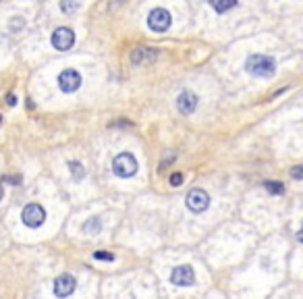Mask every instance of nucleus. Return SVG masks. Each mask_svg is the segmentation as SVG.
Here are the masks:
<instances>
[{
	"label": "nucleus",
	"instance_id": "2",
	"mask_svg": "<svg viewBox=\"0 0 303 299\" xmlns=\"http://www.w3.org/2000/svg\"><path fill=\"white\" fill-rule=\"evenodd\" d=\"M112 170L116 177H133V174L137 172V160H135V156L129 154V152H123L119 156H114V160H112Z\"/></svg>",
	"mask_w": 303,
	"mask_h": 299
},
{
	"label": "nucleus",
	"instance_id": "11",
	"mask_svg": "<svg viewBox=\"0 0 303 299\" xmlns=\"http://www.w3.org/2000/svg\"><path fill=\"white\" fill-rule=\"evenodd\" d=\"M177 106H179V110L183 114H191L195 110V106H197V96L191 94V92H181V96L177 100Z\"/></svg>",
	"mask_w": 303,
	"mask_h": 299
},
{
	"label": "nucleus",
	"instance_id": "23",
	"mask_svg": "<svg viewBox=\"0 0 303 299\" xmlns=\"http://www.w3.org/2000/svg\"><path fill=\"white\" fill-rule=\"evenodd\" d=\"M0 200H3V185H0Z\"/></svg>",
	"mask_w": 303,
	"mask_h": 299
},
{
	"label": "nucleus",
	"instance_id": "4",
	"mask_svg": "<svg viewBox=\"0 0 303 299\" xmlns=\"http://www.w3.org/2000/svg\"><path fill=\"white\" fill-rule=\"evenodd\" d=\"M58 87L64 94H73L81 87V75L75 69H64V71L58 75Z\"/></svg>",
	"mask_w": 303,
	"mask_h": 299
},
{
	"label": "nucleus",
	"instance_id": "12",
	"mask_svg": "<svg viewBox=\"0 0 303 299\" xmlns=\"http://www.w3.org/2000/svg\"><path fill=\"white\" fill-rule=\"evenodd\" d=\"M83 233H90V235H98L100 231H102V220H100L98 216H92L88 218L86 222H83Z\"/></svg>",
	"mask_w": 303,
	"mask_h": 299
},
{
	"label": "nucleus",
	"instance_id": "19",
	"mask_svg": "<svg viewBox=\"0 0 303 299\" xmlns=\"http://www.w3.org/2000/svg\"><path fill=\"white\" fill-rule=\"evenodd\" d=\"M11 27H13V29H19V27H23V19H21V17H15V19L11 21Z\"/></svg>",
	"mask_w": 303,
	"mask_h": 299
},
{
	"label": "nucleus",
	"instance_id": "6",
	"mask_svg": "<svg viewBox=\"0 0 303 299\" xmlns=\"http://www.w3.org/2000/svg\"><path fill=\"white\" fill-rule=\"evenodd\" d=\"M185 202H187V208L191 212H204V210L210 206V196L204 189H191Z\"/></svg>",
	"mask_w": 303,
	"mask_h": 299
},
{
	"label": "nucleus",
	"instance_id": "14",
	"mask_svg": "<svg viewBox=\"0 0 303 299\" xmlns=\"http://www.w3.org/2000/svg\"><path fill=\"white\" fill-rule=\"evenodd\" d=\"M60 9H62V13H75L77 9H79V3L77 0H60Z\"/></svg>",
	"mask_w": 303,
	"mask_h": 299
},
{
	"label": "nucleus",
	"instance_id": "8",
	"mask_svg": "<svg viewBox=\"0 0 303 299\" xmlns=\"http://www.w3.org/2000/svg\"><path fill=\"white\" fill-rule=\"evenodd\" d=\"M171 283L177 287H189L195 283V272L191 266H177L171 274Z\"/></svg>",
	"mask_w": 303,
	"mask_h": 299
},
{
	"label": "nucleus",
	"instance_id": "16",
	"mask_svg": "<svg viewBox=\"0 0 303 299\" xmlns=\"http://www.w3.org/2000/svg\"><path fill=\"white\" fill-rule=\"evenodd\" d=\"M266 189L270 191V193H282V191H284V185L278 183V181H268V183H266Z\"/></svg>",
	"mask_w": 303,
	"mask_h": 299
},
{
	"label": "nucleus",
	"instance_id": "10",
	"mask_svg": "<svg viewBox=\"0 0 303 299\" xmlns=\"http://www.w3.org/2000/svg\"><path fill=\"white\" fill-rule=\"evenodd\" d=\"M156 56H158V52L152 50V48H135L131 52V63L141 67V65H147L152 61H156Z\"/></svg>",
	"mask_w": 303,
	"mask_h": 299
},
{
	"label": "nucleus",
	"instance_id": "18",
	"mask_svg": "<svg viewBox=\"0 0 303 299\" xmlns=\"http://www.w3.org/2000/svg\"><path fill=\"white\" fill-rule=\"evenodd\" d=\"M181 183H183V174H181V172L171 174V185H173V187H179Z\"/></svg>",
	"mask_w": 303,
	"mask_h": 299
},
{
	"label": "nucleus",
	"instance_id": "21",
	"mask_svg": "<svg viewBox=\"0 0 303 299\" xmlns=\"http://www.w3.org/2000/svg\"><path fill=\"white\" fill-rule=\"evenodd\" d=\"M293 177H295V179H301V177H303L301 166H295V168H293Z\"/></svg>",
	"mask_w": 303,
	"mask_h": 299
},
{
	"label": "nucleus",
	"instance_id": "5",
	"mask_svg": "<svg viewBox=\"0 0 303 299\" xmlns=\"http://www.w3.org/2000/svg\"><path fill=\"white\" fill-rule=\"evenodd\" d=\"M147 25L154 31H166L171 27V13L166 9H154L147 17Z\"/></svg>",
	"mask_w": 303,
	"mask_h": 299
},
{
	"label": "nucleus",
	"instance_id": "13",
	"mask_svg": "<svg viewBox=\"0 0 303 299\" xmlns=\"http://www.w3.org/2000/svg\"><path fill=\"white\" fill-rule=\"evenodd\" d=\"M208 3H210V7H212L214 11L226 13V11H231L235 5H237V0H208Z\"/></svg>",
	"mask_w": 303,
	"mask_h": 299
},
{
	"label": "nucleus",
	"instance_id": "17",
	"mask_svg": "<svg viewBox=\"0 0 303 299\" xmlns=\"http://www.w3.org/2000/svg\"><path fill=\"white\" fill-rule=\"evenodd\" d=\"M94 258H96V260H106V262H112V260H114V256L108 254V252H96Z\"/></svg>",
	"mask_w": 303,
	"mask_h": 299
},
{
	"label": "nucleus",
	"instance_id": "22",
	"mask_svg": "<svg viewBox=\"0 0 303 299\" xmlns=\"http://www.w3.org/2000/svg\"><path fill=\"white\" fill-rule=\"evenodd\" d=\"M7 102H9V106H15V104H17V98H15L13 94H11V96L7 98Z\"/></svg>",
	"mask_w": 303,
	"mask_h": 299
},
{
	"label": "nucleus",
	"instance_id": "24",
	"mask_svg": "<svg viewBox=\"0 0 303 299\" xmlns=\"http://www.w3.org/2000/svg\"><path fill=\"white\" fill-rule=\"evenodd\" d=\"M0 121H3V116H0Z\"/></svg>",
	"mask_w": 303,
	"mask_h": 299
},
{
	"label": "nucleus",
	"instance_id": "20",
	"mask_svg": "<svg viewBox=\"0 0 303 299\" xmlns=\"http://www.w3.org/2000/svg\"><path fill=\"white\" fill-rule=\"evenodd\" d=\"M5 183H11V185H19V183H21V177H5Z\"/></svg>",
	"mask_w": 303,
	"mask_h": 299
},
{
	"label": "nucleus",
	"instance_id": "7",
	"mask_svg": "<svg viewBox=\"0 0 303 299\" xmlns=\"http://www.w3.org/2000/svg\"><path fill=\"white\" fill-rule=\"evenodd\" d=\"M73 44H75V33H73V29H69V27H58V29L52 33V46H54L56 50H69Z\"/></svg>",
	"mask_w": 303,
	"mask_h": 299
},
{
	"label": "nucleus",
	"instance_id": "15",
	"mask_svg": "<svg viewBox=\"0 0 303 299\" xmlns=\"http://www.w3.org/2000/svg\"><path fill=\"white\" fill-rule=\"evenodd\" d=\"M69 170H71V174L79 181V179H83V174H86V170H83V166H81V162H71L69 164Z\"/></svg>",
	"mask_w": 303,
	"mask_h": 299
},
{
	"label": "nucleus",
	"instance_id": "3",
	"mask_svg": "<svg viewBox=\"0 0 303 299\" xmlns=\"http://www.w3.org/2000/svg\"><path fill=\"white\" fill-rule=\"evenodd\" d=\"M21 218H23L25 226H29V228H38V226H42V224H44V220H46V212H44V208H42L40 204H29V206H25V208H23Z\"/></svg>",
	"mask_w": 303,
	"mask_h": 299
},
{
	"label": "nucleus",
	"instance_id": "1",
	"mask_svg": "<svg viewBox=\"0 0 303 299\" xmlns=\"http://www.w3.org/2000/svg\"><path fill=\"white\" fill-rule=\"evenodd\" d=\"M245 71H247L249 75H254V77H264V79H268V77L274 75L276 63H274V58L266 56V54H251V56H247V61H245Z\"/></svg>",
	"mask_w": 303,
	"mask_h": 299
},
{
	"label": "nucleus",
	"instance_id": "9",
	"mask_svg": "<svg viewBox=\"0 0 303 299\" xmlns=\"http://www.w3.org/2000/svg\"><path fill=\"white\" fill-rule=\"evenodd\" d=\"M77 287V280L71 274H60L54 280V295L56 297H69Z\"/></svg>",
	"mask_w": 303,
	"mask_h": 299
}]
</instances>
